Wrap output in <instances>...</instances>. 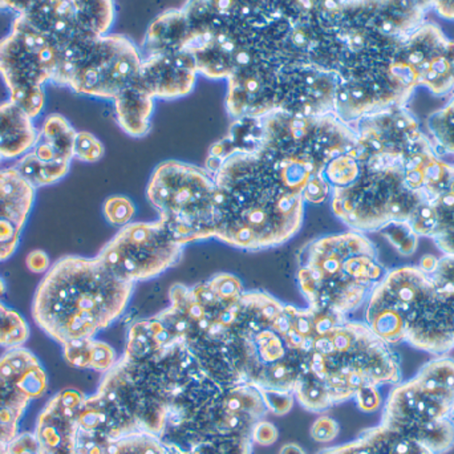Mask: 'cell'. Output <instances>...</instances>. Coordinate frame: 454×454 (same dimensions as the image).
<instances>
[{
    "instance_id": "6da1fadb",
    "label": "cell",
    "mask_w": 454,
    "mask_h": 454,
    "mask_svg": "<svg viewBox=\"0 0 454 454\" xmlns=\"http://www.w3.org/2000/svg\"><path fill=\"white\" fill-rule=\"evenodd\" d=\"M267 413L256 389L210 378L154 315L129 325L121 357L85 395L77 424L98 442L148 434L169 453L192 454L251 439Z\"/></svg>"
},
{
    "instance_id": "7a4b0ae2",
    "label": "cell",
    "mask_w": 454,
    "mask_h": 454,
    "mask_svg": "<svg viewBox=\"0 0 454 454\" xmlns=\"http://www.w3.org/2000/svg\"><path fill=\"white\" fill-rule=\"evenodd\" d=\"M291 19L286 2H189L154 19L144 37V58L191 56L213 80L256 63H288Z\"/></svg>"
},
{
    "instance_id": "3957f363",
    "label": "cell",
    "mask_w": 454,
    "mask_h": 454,
    "mask_svg": "<svg viewBox=\"0 0 454 454\" xmlns=\"http://www.w3.org/2000/svg\"><path fill=\"white\" fill-rule=\"evenodd\" d=\"M205 170L218 192L215 239L240 250H266L301 229L303 197L290 191L259 154H232Z\"/></svg>"
},
{
    "instance_id": "277c9868",
    "label": "cell",
    "mask_w": 454,
    "mask_h": 454,
    "mask_svg": "<svg viewBox=\"0 0 454 454\" xmlns=\"http://www.w3.org/2000/svg\"><path fill=\"white\" fill-rule=\"evenodd\" d=\"M133 290L135 285L114 277L98 256H63L37 286L32 317L61 346L95 339L124 315Z\"/></svg>"
},
{
    "instance_id": "5b68a950",
    "label": "cell",
    "mask_w": 454,
    "mask_h": 454,
    "mask_svg": "<svg viewBox=\"0 0 454 454\" xmlns=\"http://www.w3.org/2000/svg\"><path fill=\"white\" fill-rule=\"evenodd\" d=\"M386 269L372 240L357 231L309 240L298 253V285L307 307L348 317L367 303Z\"/></svg>"
},
{
    "instance_id": "8992f818",
    "label": "cell",
    "mask_w": 454,
    "mask_h": 454,
    "mask_svg": "<svg viewBox=\"0 0 454 454\" xmlns=\"http://www.w3.org/2000/svg\"><path fill=\"white\" fill-rule=\"evenodd\" d=\"M262 122L259 156L301 196L311 178L322 176L333 159L351 153L357 144L354 128L336 114L301 116L274 111L262 116Z\"/></svg>"
},
{
    "instance_id": "52a82bcc",
    "label": "cell",
    "mask_w": 454,
    "mask_h": 454,
    "mask_svg": "<svg viewBox=\"0 0 454 454\" xmlns=\"http://www.w3.org/2000/svg\"><path fill=\"white\" fill-rule=\"evenodd\" d=\"M454 359L434 356L416 376L392 387L381 424L403 432L434 454L454 448Z\"/></svg>"
},
{
    "instance_id": "ba28073f",
    "label": "cell",
    "mask_w": 454,
    "mask_h": 454,
    "mask_svg": "<svg viewBox=\"0 0 454 454\" xmlns=\"http://www.w3.org/2000/svg\"><path fill=\"white\" fill-rule=\"evenodd\" d=\"M146 199L181 245L215 239L218 192L215 178L188 162H162L154 169Z\"/></svg>"
},
{
    "instance_id": "9c48e42d",
    "label": "cell",
    "mask_w": 454,
    "mask_h": 454,
    "mask_svg": "<svg viewBox=\"0 0 454 454\" xmlns=\"http://www.w3.org/2000/svg\"><path fill=\"white\" fill-rule=\"evenodd\" d=\"M58 50L52 84L114 101L137 82L144 59L140 48L120 34L84 37Z\"/></svg>"
},
{
    "instance_id": "30bf717a",
    "label": "cell",
    "mask_w": 454,
    "mask_h": 454,
    "mask_svg": "<svg viewBox=\"0 0 454 454\" xmlns=\"http://www.w3.org/2000/svg\"><path fill=\"white\" fill-rule=\"evenodd\" d=\"M420 201L403 183L402 167L372 170L362 167L352 185L331 192L333 215L352 231H383L392 223H410Z\"/></svg>"
},
{
    "instance_id": "8fae6325",
    "label": "cell",
    "mask_w": 454,
    "mask_h": 454,
    "mask_svg": "<svg viewBox=\"0 0 454 454\" xmlns=\"http://www.w3.org/2000/svg\"><path fill=\"white\" fill-rule=\"evenodd\" d=\"M58 53V44L21 15H15L0 40V77L8 100L32 120L44 109V85L52 82Z\"/></svg>"
},
{
    "instance_id": "7c38bea8",
    "label": "cell",
    "mask_w": 454,
    "mask_h": 454,
    "mask_svg": "<svg viewBox=\"0 0 454 454\" xmlns=\"http://www.w3.org/2000/svg\"><path fill=\"white\" fill-rule=\"evenodd\" d=\"M181 245L164 223H130L101 248L98 258L119 279L136 285L153 279L183 258Z\"/></svg>"
},
{
    "instance_id": "4fadbf2b",
    "label": "cell",
    "mask_w": 454,
    "mask_h": 454,
    "mask_svg": "<svg viewBox=\"0 0 454 454\" xmlns=\"http://www.w3.org/2000/svg\"><path fill=\"white\" fill-rule=\"evenodd\" d=\"M0 10L23 16L58 45L108 35L116 16L114 2H0Z\"/></svg>"
},
{
    "instance_id": "5bb4252c",
    "label": "cell",
    "mask_w": 454,
    "mask_h": 454,
    "mask_svg": "<svg viewBox=\"0 0 454 454\" xmlns=\"http://www.w3.org/2000/svg\"><path fill=\"white\" fill-rule=\"evenodd\" d=\"M48 388L47 373L27 348L7 349L0 357V447L19 434V424L32 400Z\"/></svg>"
},
{
    "instance_id": "9a60e30c",
    "label": "cell",
    "mask_w": 454,
    "mask_h": 454,
    "mask_svg": "<svg viewBox=\"0 0 454 454\" xmlns=\"http://www.w3.org/2000/svg\"><path fill=\"white\" fill-rule=\"evenodd\" d=\"M338 85V74L317 64H285L278 69L277 111L301 116L335 114Z\"/></svg>"
},
{
    "instance_id": "2e32d148",
    "label": "cell",
    "mask_w": 454,
    "mask_h": 454,
    "mask_svg": "<svg viewBox=\"0 0 454 454\" xmlns=\"http://www.w3.org/2000/svg\"><path fill=\"white\" fill-rule=\"evenodd\" d=\"M76 133L66 117L50 114L37 130L34 146L12 167L36 189L59 183L74 159Z\"/></svg>"
},
{
    "instance_id": "e0dca14e",
    "label": "cell",
    "mask_w": 454,
    "mask_h": 454,
    "mask_svg": "<svg viewBox=\"0 0 454 454\" xmlns=\"http://www.w3.org/2000/svg\"><path fill=\"white\" fill-rule=\"evenodd\" d=\"M279 68L263 61L232 74L227 79V114L238 120L266 116L277 111Z\"/></svg>"
},
{
    "instance_id": "ac0fdd59",
    "label": "cell",
    "mask_w": 454,
    "mask_h": 454,
    "mask_svg": "<svg viewBox=\"0 0 454 454\" xmlns=\"http://www.w3.org/2000/svg\"><path fill=\"white\" fill-rule=\"evenodd\" d=\"M85 395L67 388L48 400L35 428L37 454H76L77 415Z\"/></svg>"
},
{
    "instance_id": "d6986e66",
    "label": "cell",
    "mask_w": 454,
    "mask_h": 454,
    "mask_svg": "<svg viewBox=\"0 0 454 454\" xmlns=\"http://www.w3.org/2000/svg\"><path fill=\"white\" fill-rule=\"evenodd\" d=\"M35 197L36 188L15 168L0 169V262L15 254Z\"/></svg>"
},
{
    "instance_id": "ffe728a7",
    "label": "cell",
    "mask_w": 454,
    "mask_h": 454,
    "mask_svg": "<svg viewBox=\"0 0 454 454\" xmlns=\"http://www.w3.org/2000/svg\"><path fill=\"white\" fill-rule=\"evenodd\" d=\"M197 74L191 56L184 53L148 56L143 59L138 84L153 98H178L194 90Z\"/></svg>"
},
{
    "instance_id": "44dd1931",
    "label": "cell",
    "mask_w": 454,
    "mask_h": 454,
    "mask_svg": "<svg viewBox=\"0 0 454 454\" xmlns=\"http://www.w3.org/2000/svg\"><path fill=\"white\" fill-rule=\"evenodd\" d=\"M319 454H434L403 432L384 424L365 429L356 439Z\"/></svg>"
},
{
    "instance_id": "7402d4cb",
    "label": "cell",
    "mask_w": 454,
    "mask_h": 454,
    "mask_svg": "<svg viewBox=\"0 0 454 454\" xmlns=\"http://www.w3.org/2000/svg\"><path fill=\"white\" fill-rule=\"evenodd\" d=\"M34 120L10 100L0 104V164L23 157L34 146Z\"/></svg>"
},
{
    "instance_id": "603a6c76",
    "label": "cell",
    "mask_w": 454,
    "mask_h": 454,
    "mask_svg": "<svg viewBox=\"0 0 454 454\" xmlns=\"http://www.w3.org/2000/svg\"><path fill=\"white\" fill-rule=\"evenodd\" d=\"M117 122L127 135L143 137L151 129L154 98L137 82L114 101Z\"/></svg>"
},
{
    "instance_id": "cb8c5ba5",
    "label": "cell",
    "mask_w": 454,
    "mask_h": 454,
    "mask_svg": "<svg viewBox=\"0 0 454 454\" xmlns=\"http://www.w3.org/2000/svg\"><path fill=\"white\" fill-rule=\"evenodd\" d=\"M63 357L69 367L108 372L116 364V352L109 344L96 339L63 344Z\"/></svg>"
},
{
    "instance_id": "d4e9b609",
    "label": "cell",
    "mask_w": 454,
    "mask_h": 454,
    "mask_svg": "<svg viewBox=\"0 0 454 454\" xmlns=\"http://www.w3.org/2000/svg\"><path fill=\"white\" fill-rule=\"evenodd\" d=\"M29 339V325L15 309L0 301V347L20 348Z\"/></svg>"
},
{
    "instance_id": "484cf974",
    "label": "cell",
    "mask_w": 454,
    "mask_h": 454,
    "mask_svg": "<svg viewBox=\"0 0 454 454\" xmlns=\"http://www.w3.org/2000/svg\"><path fill=\"white\" fill-rule=\"evenodd\" d=\"M362 173V165L351 154H341L325 167L323 177L333 189H343L352 185Z\"/></svg>"
},
{
    "instance_id": "4316f807",
    "label": "cell",
    "mask_w": 454,
    "mask_h": 454,
    "mask_svg": "<svg viewBox=\"0 0 454 454\" xmlns=\"http://www.w3.org/2000/svg\"><path fill=\"white\" fill-rule=\"evenodd\" d=\"M106 454H169V450L156 437L132 434L109 442Z\"/></svg>"
},
{
    "instance_id": "83f0119b",
    "label": "cell",
    "mask_w": 454,
    "mask_h": 454,
    "mask_svg": "<svg viewBox=\"0 0 454 454\" xmlns=\"http://www.w3.org/2000/svg\"><path fill=\"white\" fill-rule=\"evenodd\" d=\"M135 215V204L128 197H109L104 204V217L111 225L120 227L129 225Z\"/></svg>"
},
{
    "instance_id": "f1b7e54d",
    "label": "cell",
    "mask_w": 454,
    "mask_h": 454,
    "mask_svg": "<svg viewBox=\"0 0 454 454\" xmlns=\"http://www.w3.org/2000/svg\"><path fill=\"white\" fill-rule=\"evenodd\" d=\"M383 234L403 255H411L418 248L419 235L410 223H392L383 230Z\"/></svg>"
},
{
    "instance_id": "f546056e",
    "label": "cell",
    "mask_w": 454,
    "mask_h": 454,
    "mask_svg": "<svg viewBox=\"0 0 454 454\" xmlns=\"http://www.w3.org/2000/svg\"><path fill=\"white\" fill-rule=\"evenodd\" d=\"M74 159L79 161L98 162V160L103 159L104 145L98 137L90 132H77L76 138H74Z\"/></svg>"
},
{
    "instance_id": "4dcf8cb0",
    "label": "cell",
    "mask_w": 454,
    "mask_h": 454,
    "mask_svg": "<svg viewBox=\"0 0 454 454\" xmlns=\"http://www.w3.org/2000/svg\"><path fill=\"white\" fill-rule=\"evenodd\" d=\"M331 192H333V188L322 175L311 178L307 183L306 188L301 192V197H303L304 202L317 205L325 202L331 196Z\"/></svg>"
},
{
    "instance_id": "1f68e13d",
    "label": "cell",
    "mask_w": 454,
    "mask_h": 454,
    "mask_svg": "<svg viewBox=\"0 0 454 454\" xmlns=\"http://www.w3.org/2000/svg\"><path fill=\"white\" fill-rule=\"evenodd\" d=\"M339 424L328 416L317 419L311 427V437L317 442H331L338 437Z\"/></svg>"
},
{
    "instance_id": "d6a6232c",
    "label": "cell",
    "mask_w": 454,
    "mask_h": 454,
    "mask_svg": "<svg viewBox=\"0 0 454 454\" xmlns=\"http://www.w3.org/2000/svg\"><path fill=\"white\" fill-rule=\"evenodd\" d=\"M278 429L272 426L269 421L261 420L254 426L253 432H251V440L254 444L269 445L274 444L278 440Z\"/></svg>"
},
{
    "instance_id": "836d02e7",
    "label": "cell",
    "mask_w": 454,
    "mask_h": 454,
    "mask_svg": "<svg viewBox=\"0 0 454 454\" xmlns=\"http://www.w3.org/2000/svg\"><path fill=\"white\" fill-rule=\"evenodd\" d=\"M10 454H37V440L35 434L24 432L19 434L12 442L8 444Z\"/></svg>"
},
{
    "instance_id": "e575fe53",
    "label": "cell",
    "mask_w": 454,
    "mask_h": 454,
    "mask_svg": "<svg viewBox=\"0 0 454 454\" xmlns=\"http://www.w3.org/2000/svg\"><path fill=\"white\" fill-rule=\"evenodd\" d=\"M355 402L363 412H375L383 405V399H381L380 389L379 388H368L360 392L355 397Z\"/></svg>"
},
{
    "instance_id": "d590c367",
    "label": "cell",
    "mask_w": 454,
    "mask_h": 454,
    "mask_svg": "<svg viewBox=\"0 0 454 454\" xmlns=\"http://www.w3.org/2000/svg\"><path fill=\"white\" fill-rule=\"evenodd\" d=\"M253 444V440H243V442H231V444L221 445V447L207 448V450L192 454H251Z\"/></svg>"
},
{
    "instance_id": "8d00e7d4",
    "label": "cell",
    "mask_w": 454,
    "mask_h": 454,
    "mask_svg": "<svg viewBox=\"0 0 454 454\" xmlns=\"http://www.w3.org/2000/svg\"><path fill=\"white\" fill-rule=\"evenodd\" d=\"M27 267L35 274H45L50 270V256L43 250H34L27 255Z\"/></svg>"
},
{
    "instance_id": "74e56055",
    "label": "cell",
    "mask_w": 454,
    "mask_h": 454,
    "mask_svg": "<svg viewBox=\"0 0 454 454\" xmlns=\"http://www.w3.org/2000/svg\"><path fill=\"white\" fill-rule=\"evenodd\" d=\"M434 7L442 18L454 20V2H434Z\"/></svg>"
},
{
    "instance_id": "f35d334b",
    "label": "cell",
    "mask_w": 454,
    "mask_h": 454,
    "mask_svg": "<svg viewBox=\"0 0 454 454\" xmlns=\"http://www.w3.org/2000/svg\"><path fill=\"white\" fill-rule=\"evenodd\" d=\"M279 454H306V452L299 445L287 444L280 450Z\"/></svg>"
},
{
    "instance_id": "ab89813d",
    "label": "cell",
    "mask_w": 454,
    "mask_h": 454,
    "mask_svg": "<svg viewBox=\"0 0 454 454\" xmlns=\"http://www.w3.org/2000/svg\"><path fill=\"white\" fill-rule=\"evenodd\" d=\"M0 454H10L8 453V447H0Z\"/></svg>"
}]
</instances>
